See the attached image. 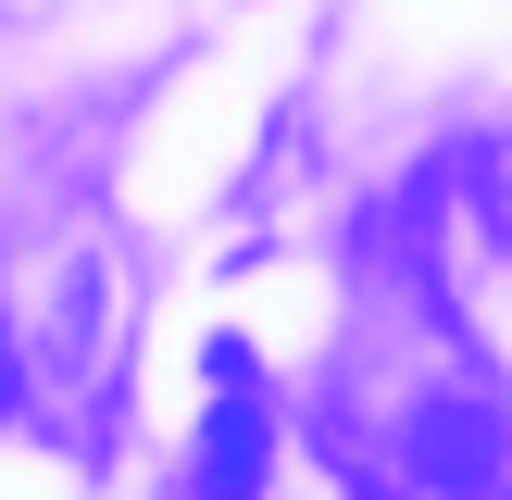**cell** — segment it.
Listing matches in <instances>:
<instances>
[{"label":"cell","instance_id":"cell-1","mask_svg":"<svg viewBox=\"0 0 512 500\" xmlns=\"http://www.w3.org/2000/svg\"><path fill=\"white\" fill-rule=\"evenodd\" d=\"M413 475H425V488H488V475H500L488 400H438V413H413Z\"/></svg>","mask_w":512,"mask_h":500},{"label":"cell","instance_id":"cell-2","mask_svg":"<svg viewBox=\"0 0 512 500\" xmlns=\"http://www.w3.org/2000/svg\"><path fill=\"white\" fill-rule=\"evenodd\" d=\"M200 500H250L263 488V413H250V388H225L213 400V425H200V475H188Z\"/></svg>","mask_w":512,"mask_h":500},{"label":"cell","instance_id":"cell-3","mask_svg":"<svg viewBox=\"0 0 512 500\" xmlns=\"http://www.w3.org/2000/svg\"><path fill=\"white\" fill-rule=\"evenodd\" d=\"M25 400V363H13V325H0V413Z\"/></svg>","mask_w":512,"mask_h":500}]
</instances>
